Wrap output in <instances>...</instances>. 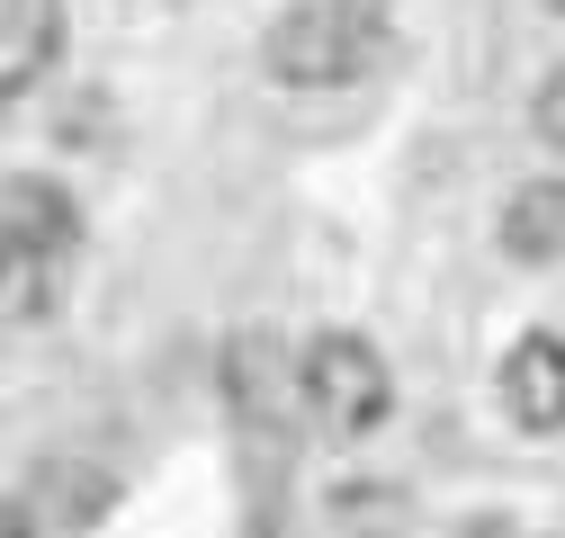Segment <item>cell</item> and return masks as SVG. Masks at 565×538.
Returning a JSON list of instances; mask_svg holds the SVG:
<instances>
[{
  "label": "cell",
  "mask_w": 565,
  "mask_h": 538,
  "mask_svg": "<svg viewBox=\"0 0 565 538\" xmlns=\"http://www.w3.org/2000/svg\"><path fill=\"white\" fill-rule=\"evenodd\" d=\"M386 45V10L377 0H297V10H278L269 36H260V63L269 82L288 90H341L360 82Z\"/></svg>",
  "instance_id": "obj_1"
},
{
  "label": "cell",
  "mask_w": 565,
  "mask_h": 538,
  "mask_svg": "<svg viewBox=\"0 0 565 538\" xmlns=\"http://www.w3.org/2000/svg\"><path fill=\"white\" fill-rule=\"evenodd\" d=\"M297 395H306V413H315L332 440H360V431L386 422L395 377H386L377 342H360V332H315L306 359H297Z\"/></svg>",
  "instance_id": "obj_2"
},
{
  "label": "cell",
  "mask_w": 565,
  "mask_h": 538,
  "mask_svg": "<svg viewBox=\"0 0 565 538\" xmlns=\"http://www.w3.org/2000/svg\"><path fill=\"white\" fill-rule=\"evenodd\" d=\"M0 234H10V260H73L82 251V207L54 180H10L0 189Z\"/></svg>",
  "instance_id": "obj_3"
},
{
  "label": "cell",
  "mask_w": 565,
  "mask_h": 538,
  "mask_svg": "<svg viewBox=\"0 0 565 538\" xmlns=\"http://www.w3.org/2000/svg\"><path fill=\"white\" fill-rule=\"evenodd\" d=\"M503 413L521 431H565V342L556 332H521V342L503 351Z\"/></svg>",
  "instance_id": "obj_4"
},
{
  "label": "cell",
  "mask_w": 565,
  "mask_h": 538,
  "mask_svg": "<svg viewBox=\"0 0 565 538\" xmlns=\"http://www.w3.org/2000/svg\"><path fill=\"white\" fill-rule=\"evenodd\" d=\"M503 251L512 260H565V180H530L503 207Z\"/></svg>",
  "instance_id": "obj_5"
},
{
  "label": "cell",
  "mask_w": 565,
  "mask_h": 538,
  "mask_svg": "<svg viewBox=\"0 0 565 538\" xmlns=\"http://www.w3.org/2000/svg\"><path fill=\"white\" fill-rule=\"evenodd\" d=\"M54 45H63L54 0H10V28H0V82H10V90H36L45 63H54Z\"/></svg>",
  "instance_id": "obj_6"
},
{
  "label": "cell",
  "mask_w": 565,
  "mask_h": 538,
  "mask_svg": "<svg viewBox=\"0 0 565 538\" xmlns=\"http://www.w3.org/2000/svg\"><path fill=\"white\" fill-rule=\"evenodd\" d=\"M332 520H341L350 538H395V529H404V494H395V485H341V494H332Z\"/></svg>",
  "instance_id": "obj_7"
},
{
  "label": "cell",
  "mask_w": 565,
  "mask_h": 538,
  "mask_svg": "<svg viewBox=\"0 0 565 538\" xmlns=\"http://www.w3.org/2000/svg\"><path fill=\"white\" fill-rule=\"evenodd\" d=\"M539 144H547V153H565V63L539 82Z\"/></svg>",
  "instance_id": "obj_8"
},
{
  "label": "cell",
  "mask_w": 565,
  "mask_h": 538,
  "mask_svg": "<svg viewBox=\"0 0 565 538\" xmlns=\"http://www.w3.org/2000/svg\"><path fill=\"white\" fill-rule=\"evenodd\" d=\"M539 10H547V19H565V0H539Z\"/></svg>",
  "instance_id": "obj_9"
},
{
  "label": "cell",
  "mask_w": 565,
  "mask_h": 538,
  "mask_svg": "<svg viewBox=\"0 0 565 538\" xmlns=\"http://www.w3.org/2000/svg\"><path fill=\"white\" fill-rule=\"evenodd\" d=\"M484 538H503V529H484Z\"/></svg>",
  "instance_id": "obj_10"
}]
</instances>
